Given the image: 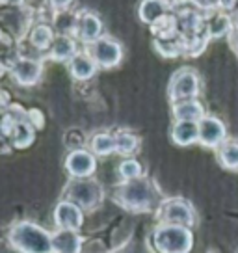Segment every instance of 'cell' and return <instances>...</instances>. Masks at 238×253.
Masks as SVG:
<instances>
[{"label":"cell","instance_id":"cell-15","mask_svg":"<svg viewBox=\"0 0 238 253\" xmlns=\"http://www.w3.org/2000/svg\"><path fill=\"white\" fill-rule=\"evenodd\" d=\"M171 114H173L175 121H196V123H199L206 116L203 104L199 103L198 99H188V101L173 103Z\"/></svg>","mask_w":238,"mask_h":253},{"label":"cell","instance_id":"cell-32","mask_svg":"<svg viewBox=\"0 0 238 253\" xmlns=\"http://www.w3.org/2000/svg\"><path fill=\"white\" fill-rule=\"evenodd\" d=\"M2 6L4 8H9V6L19 8V6H23V0H2Z\"/></svg>","mask_w":238,"mask_h":253},{"label":"cell","instance_id":"cell-3","mask_svg":"<svg viewBox=\"0 0 238 253\" xmlns=\"http://www.w3.org/2000/svg\"><path fill=\"white\" fill-rule=\"evenodd\" d=\"M151 244L157 253H190L194 231L184 225L159 223L151 233Z\"/></svg>","mask_w":238,"mask_h":253},{"label":"cell","instance_id":"cell-27","mask_svg":"<svg viewBox=\"0 0 238 253\" xmlns=\"http://www.w3.org/2000/svg\"><path fill=\"white\" fill-rule=\"evenodd\" d=\"M77 19H79V15L71 13L69 9L67 11H60L54 17V28L58 30V34L71 36V34H75V28H77Z\"/></svg>","mask_w":238,"mask_h":253},{"label":"cell","instance_id":"cell-9","mask_svg":"<svg viewBox=\"0 0 238 253\" xmlns=\"http://www.w3.org/2000/svg\"><path fill=\"white\" fill-rule=\"evenodd\" d=\"M54 223L56 229L79 231L84 223V209L69 199H60L54 207Z\"/></svg>","mask_w":238,"mask_h":253},{"label":"cell","instance_id":"cell-12","mask_svg":"<svg viewBox=\"0 0 238 253\" xmlns=\"http://www.w3.org/2000/svg\"><path fill=\"white\" fill-rule=\"evenodd\" d=\"M75 36L80 41H84L86 45L103 38V23L95 13L89 11H80L79 19H77V28H75Z\"/></svg>","mask_w":238,"mask_h":253},{"label":"cell","instance_id":"cell-8","mask_svg":"<svg viewBox=\"0 0 238 253\" xmlns=\"http://www.w3.org/2000/svg\"><path fill=\"white\" fill-rule=\"evenodd\" d=\"M65 171L71 179H86L93 177L97 171V157L89 149L69 151L65 158Z\"/></svg>","mask_w":238,"mask_h":253},{"label":"cell","instance_id":"cell-16","mask_svg":"<svg viewBox=\"0 0 238 253\" xmlns=\"http://www.w3.org/2000/svg\"><path fill=\"white\" fill-rule=\"evenodd\" d=\"M171 140L173 143L186 147L192 143L199 142V123L196 121H175L171 126Z\"/></svg>","mask_w":238,"mask_h":253},{"label":"cell","instance_id":"cell-30","mask_svg":"<svg viewBox=\"0 0 238 253\" xmlns=\"http://www.w3.org/2000/svg\"><path fill=\"white\" fill-rule=\"evenodd\" d=\"M48 4H50V8L54 9L56 13H60V11H67L69 9L73 0H48Z\"/></svg>","mask_w":238,"mask_h":253},{"label":"cell","instance_id":"cell-4","mask_svg":"<svg viewBox=\"0 0 238 253\" xmlns=\"http://www.w3.org/2000/svg\"><path fill=\"white\" fill-rule=\"evenodd\" d=\"M62 196H64L62 199H69V201L77 203L84 211H95V209L103 205L104 188L103 184L97 179H93V177L69 179L67 184L64 186Z\"/></svg>","mask_w":238,"mask_h":253},{"label":"cell","instance_id":"cell-17","mask_svg":"<svg viewBox=\"0 0 238 253\" xmlns=\"http://www.w3.org/2000/svg\"><path fill=\"white\" fill-rule=\"evenodd\" d=\"M79 54V48H77V41L73 40L71 36H64V34H58L56 36L52 47L48 50V56L56 60V62H71L75 56Z\"/></svg>","mask_w":238,"mask_h":253},{"label":"cell","instance_id":"cell-29","mask_svg":"<svg viewBox=\"0 0 238 253\" xmlns=\"http://www.w3.org/2000/svg\"><path fill=\"white\" fill-rule=\"evenodd\" d=\"M199 9H206V11H216L220 9V0H194Z\"/></svg>","mask_w":238,"mask_h":253},{"label":"cell","instance_id":"cell-24","mask_svg":"<svg viewBox=\"0 0 238 253\" xmlns=\"http://www.w3.org/2000/svg\"><path fill=\"white\" fill-rule=\"evenodd\" d=\"M87 143L95 157H110L112 153H116V134L112 132H95Z\"/></svg>","mask_w":238,"mask_h":253},{"label":"cell","instance_id":"cell-13","mask_svg":"<svg viewBox=\"0 0 238 253\" xmlns=\"http://www.w3.org/2000/svg\"><path fill=\"white\" fill-rule=\"evenodd\" d=\"M52 250L54 253H82L84 238L79 231L56 229L52 231Z\"/></svg>","mask_w":238,"mask_h":253},{"label":"cell","instance_id":"cell-26","mask_svg":"<svg viewBox=\"0 0 238 253\" xmlns=\"http://www.w3.org/2000/svg\"><path fill=\"white\" fill-rule=\"evenodd\" d=\"M118 175L121 182H127V181H134V179H140L143 177V166L136 160V158H125L121 164L118 166Z\"/></svg>","mask_w":238,"mask_h":253},{"label":"cell","instance_id":"cell-21","mask_svg":"<svg viewBox=\"0 0 238 253\" xmlns=\"http://www.w3.org/2000/svg\"><path fill=\"white\" fill-rule=\"evenodd\" d=\"M169 6H167L164 0H143L138 9V15L145 24H155L159 19H162L164 15L169 13Z\"/></svg>","mask_w":238,"mask_h":253},{"label":"cell","instance_id":"cell-34","mask_svg":"<svg viewBox=\"0 0 238 253\" xmlns=\"http://www.w3.org/2000/svg\"><path fill=\"white\" fill-rule=\"evenodd\" d=\"M237 19H238V17H237Z\"/></svg>","mask_w":238,"mask_h":253},{"label":"cell","instance_id":"cell-23","mask_svg":"<svg viewBox=\"0 0 238 253\" xmlns=\"http://www.w3.org/2000/svg\"><path fill=\"white\" fill-rule=\"evenodd\" d=\"M28 40H30V45L34 48H38V50H50V47H52V43L56 40L54 28L48 26V24H36L30 30Z\"/></svg>","mask_w":238,"mask_h":253},{"label":"cell","instance_id":"cell-2","mask_svg":"<svg viewBox=\"0 0 238 253\" xmlns=\"http://www.w3.org/2000/svg\"><path fill=\"white\" fill-rule=\"evenodd\" d=\"M9 248L17 253H54L52 233L36 221H13L6 231Z\"/></svg>","mask_w":238,"mask_h":253},{"label":"cell","instance_id":"cell-14","mask_svg":"<svg viewBox=\"0 0 238 253\" xmlns=\"http://www.w3.org/2000/svg\"><path fill=\"white\" fill-rule=\"evenodd\" d=\"M6 140H9L15 149H26L36 140V126L28 119H17L15 125H13V128H11V132H9V136Z\"/></svg>","mask_w":238,"mask_h":253},{"label":"cell","instance_id":"cell-6","mask_svg":"<svg viewBox=\"0 0 238 253\" xmlns=\"http://www.w3.org/2000/svg\"><path fill=\"white\" fill-rule=\"evenodd\" d=\"M201 91V80L199 75L190 67H183L173 73V77L167 84V95L171 103H181L188 99H198Z\"/></svg>","mask_w":238,"mask_h":253},{"label":"cell","instance_id":"cell-25","mask_svg":"<svg viewBox=\"0 0 238 253\" xmlns=\"http://www.w3.org/2000/svg\"><path fill=\"white\" fill-rule=\"evenodd\" d=\"M216 157L225 169L238 171V140H225L216 149Z\"/></svg>","mask_w":238,"mask_h":253},{"label":"cell","instance_id":"cell-20","mask_svg":"<svg viewBox=\"0 0 238 253\" xmlns=\"http://www.w3.org/2000/svg\"><path fill=\"white\" fill-rule=\"evenodd\" d=\"M233 28L231 17L225 15L223 11H210V15L205 19V32L210 40L222 38L225 34H229Z\"/></svg>","mask_w":238,"mask_h":253},{"label":"cell","instance_id":"cell-18","mask_svg":"<svg viewBox=\"0 0 238 253\" xmlns=\"http://www.w3.org/2000/svg\"><path fill=\"white\" fill-rule=\"evenodd\" d=\"M67 65H69V73L75 80H89L99 69V65L93 62V58L87 54L86 50L79 52Z\"/></svg>","mask_w":238,"mask_h":253},{"label":"cell","instance_id":"cell-31","mask_svg":"<svg viewBox=\"0 0 238 253\" xmlns=\"http://www.w3.org/2000/svg\"><path fill=\"white\" fill-rule=\"evenodd\" d=\"M237 6V0H220V9H233Z\"/></svg>","mask_w":238,"mask_h":253},{"label":"cell","instance_id":"cell-28","mask_svg":"<svg viewBox=\"0 0 238 253\" xmlns=\"http://www.w3.org/2000/svg\"><path fill=\"white\" fill-rule=\"evenodd\" d=\"M64 142H65V145L69 147V151L84 149L82 145L86 143V136H84V132L79 130V128H71V130H67V132H65Z\"/></svg>","mask_w":238,"mask_h":253},{"label":"cell","instance_id":"cell-10","mask_svg":"<svg viewBox=\"0 0 238 253\" xmlns=\"http://www.w3.org/2000/svg\"><path fill=\"white\" fill-rule=\"evenodd\" d=\"M225 140H227V130L222 119L214 116H205L199 121V143L203 147L218 149Z\"/></svg>","mask_w":238,"mask_h":253},{"label":"cell","instance_id":"cell-7","mask_svg":"<svg viewBox=\"0 0 238 253\" xmlns=\"http://www.w3.org/2000/svg\"><path fill=\"white\" fill-rule=\"evenodd\" d=\"M86 52L103 69H112V67L119 65V62L123 60L121 43L116 41L114 38H108V36H103V38H99L93 43H89L86 47Z\"/></svg>","mask_w":238,"mask_h":253},{"label":"cell","instance_id":"cell-11","mask_svg":"<svg viewBox=\"0 0 238 253\" xmlns=\"http://www.w3.org/2000/svg\"><path fill=\"white\" fill-rule=\"evenodd\" d=\"M11 77L19 86H34L38 84L43 77V63L34 58H24L21 56L13 65H11Z\"/></svg>","mask_w":238,"mask_h":253},{"label":"cell","instance_id":"cell-22","mask_svg":"<svg viewBox=\"0 0 238 253\" xmlns=\"http://www.w3.org/2000/svg\"><path fill=\"white\" fill-rule=\"evenodd\" d=\"M114 134H116V153L118 155L130 158V155L138 153V149H140V136L134 134L128 128H121Z\"/></svg>","mask_w":238,"mask_h":253},{"label":"cell","instance_id":"cell-5","mask_svg":"<svg viewBox=\"0 0 238 253\" xmlns=\"http://www.w3.org/2000/svg\"><path fill=\"white\" fill-rule=\"evenodd\" d=\"M155 214H157V221L159 223L184 225V227H190V229L198 221L196 209H194V205L188 199L184 198H166Z\"/></svg>","mask_w":238,"mask_h":253},{"label":"cell","instance_id":"cell-33","mask_svg":"<svg viewBox=\"0 0 238 253\" xmlns=\"http://www.w3.org/2000/svg\"><path fill=\"white\" fill-rule=\"evenodd\" d=\"M164 2H166L167 6H169V8L173 9L175 6H177V4H179V2H181V0H164Z\"/></svg>","mask_w":238,"mask_h":253},{"label":"cell","instance_id":"cell-1","mask_svg":"<svg viewBox=\"0 0 238 253\" xmlns=\"http://www.w3.org/2000/svg\"><path fill=\"white\" fill-rule=\"evenodd\" d=\"M112 198L121 209L134 214L157 212L159 207L162 205V201L166 199L162 196L160 186L149 175H143L134 181L119 182L114 188Z\"/></svg>","mask_w":238,"mask_h":253},{"label":"cell","instance_id":"cell-19","mask_svg":"<svg viewBox=\"0 0 238 253\" xmlns=\"http://www.w3.org/2000/svg\"><path fill=\"white\" fill-rule=\"evenodd\" d=\"M155 48L166 58L186 54V38L179 32L167 38H155Z\"/></svg>","mask_w":238,"mask_h":253}]
</instances>
